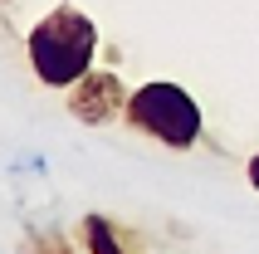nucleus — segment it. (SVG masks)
Returning a JSON list of instances; mask_svg holds the SVG:
<instances>
[{"label": "nucleus", "mask_w": 259, "mask_h": 254, "mask_svg": "<svg viewBox=\"0 0 259 254\" xmlns=\"http://www.w3.org/2000/svg\"><path fill=\"white\" fill-rule=\"evenodd\" d=\"M245 176H249V186H254V191H259V152L249 156V166H245Z\"/></svg>", "instance_id": "nucleus-6"}, {"label": "nucleus", "mask_w": 259, "mask_h": 254, "mask_svg": "<svg viewBox=\"0 0 259 254\" xmlns=\"http://www.w3.org/2000/svg\"><path fill=\"white\" fill-rule=\"evenodd\" d=\"M78 240H83L88 254H137L132 235L117 225L113 215H103V210H88L83 220H78Z\"/></svg>", "instance_id": "nucleus-4"}, {"label": "nucleus", "mask_w": 259, "mask_h": 254, "mask_svg": "<svg viewBox=\"0 0 259 254\" xmlns=\"http://www.w3.org/2000/svg\"><path fill=\"white\" fill-rule=\"evenodd\" d=\"M127 103H132V93L122 83V73H113V69L83 73L69 88V113H73V122H83V127H108L117 117H127Z\"/></svg>", "instance_id": "nucleus-3"}, {"label": "nucleus", "mask_w": 259, "mask_h": 254, "mask_svg": "<svg viewBox=\"0 0 259 254\" xmlns=\"http://www.w3.org/2000/svg\"><path fill=\"white\" fill-rule=\"evenodd\" d=\"M29 69L44 88H73L83 73H93V54H98V29L78 5H54V10L34 20L29 29Z\"/></svg>", "instance_id": "nucleus-1"}, {"label": "nucleus", "mask_w": 259, "mask_h": 254, "mask_svg": "<svg viewBox=\"0 0 259 254\" xmlns=\"http://www.w3.org/2000/svg\"><path fill=\"white\" fill-rule=\"evenodd\" d=\"M127 122L137 127L142 137L171 147V152H191V147L205 137V113H201V103L191 98L181 83H166V78H152V83L132 88Z\"/></svg>", "instance_id": "nucleus-2"}, {"label": "nucleus", "mask_w": 259, "mask_h": 254, "mask_svg": "<svg viewBox=\"0 0 259 254\" xmlns=\"http://www.w3.org/2000/svg\"><path fill=\"white\" fill-rule=\"evenodd\" d=\"M20 254H78L73 249V235L59 225H29L25 240H20Z\"/></svg>", "instance_id": "nucleus-5"}]
</instances>
